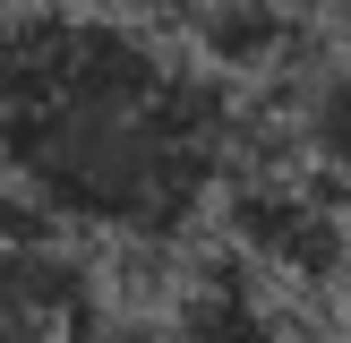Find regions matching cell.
<instances>
[{"mask_svg":"<svg viewBox=\"0 0 351 343\" xmlns=\"http://www.w3.org/2000/svg\"><path fill=\"white\" fill-rule=\"evenodd\" d=\"M266 95H232L171 34L95 9L0 17V198L60 240L180 249L215 223Z\"/></svg>","mask_w":351,"mask_h":343,"instance_id":"1","label":"cell"},{"mask_svg":"<svg viewBox=\"0 0 351 343\" xmlns=\"http://www.w3.org/2000/svg\"><path fill=\"white\" fill-rule=\"evenodd\" d=\"M129 343H326V326H317L308 300L257 283V274L215 240L197 266H180L146 309H137Z\"/></svg>","mask_w":351,"mask_h":343,"instance_id":"2","label":"cell"},{"mask_svg":"<svg viewBox=\"0 0 351 343\" xmlns=\"http://www.w3.org/2000/svg\"><path fill=\"white\" fill-rule=\"evenodd\" d=\"M95 274L51 223L0 198V343H95Z\"/></svg>","mask_w":351,"mask_h":343,"instance_id":"3","label":"cell"},{"mask_svg":"<svg viewBox=\"0 0 351 343\" xmlns=\"http://www.w3.org/2000/svg\"><path fill=\"white\" fill-rule=\"evenodd\" d=\"M274 120H283V146L300 154L326 189L351 198V51L343 60H317L291 95H274Z\"/></svg>","mask_w":351,"mask_h":343,"instance_id":"4","label":"cell"},{"mask_svg":"<svg viewBox=\"0 0 351 343\" xmlns=\"http://www.w3.org/2000/svg\"><path fill=\"white\" fill-rule=\"evenodd\" d=\"M326 9H335V26H343V51H351V0H326Z\"/></svg>","mask_w":351,"mask_h":343,"instance_id":"5","label":"cell"},{"mask_svg":"<svg viewBox=\"0 0 351 343\" xmlns=\"http://www.w3.org/2000/svg\"><path fill=\"white\" fill-rule=\"evenodd\" d=\"M300 9H317V17H326V0H300Z\"/></svg>","mask_w":351,"mask_h":343,"instance_id":"6","label":"cell"}]
</instances>
